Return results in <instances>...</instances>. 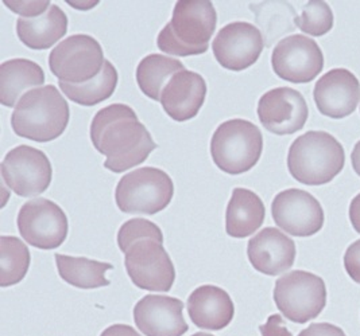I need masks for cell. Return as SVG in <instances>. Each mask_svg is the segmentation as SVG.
Listing matches in <instances>:
<instances>
[{
  "instance_id": "obj_20",
  "label": "cell",
  "mask_w": 360,
  "mask_h": 336,
  "mask_svg": "<svg viewBox=\"0 0 360 336\" xmlns=\"http://www.w3.org/2000/svg\"><path fill=\"white\" fill-rule=\"evenodd\" d=\"M186 308L196 327L211 331L226 328L235 315V307L229 293L214 285L195 289L188 299Z\"/></svg>"
},
{
  "instance_id": "obj_31",
  "label": "cell",
  "mask_w": 360,
  "mask_h": 336,
  "mask_svg": "<svg viewBox=\"0 0 360 336\" xmlns=\"http://www.w3.org/2000/svg\"><path fill=\"white\" fill-rule=\"evenodd\" d=\"M6 7H8L11 11L17 13L18 15L23 18H37L46 13V8H50V1H3Z\"/></svg>"
},
{
  "instance_id": "obj_7",
  "label": "cell",
  "mask_w": 360,
  "mask_h": 336,
  "mask_svg": "<svg viewBox=\"0 0 360 336\" xmlns=\"http://www.w3.org/2000/svg\"><path fill=\"white\" fill-rule=\"evenodd\" d=\"M274 302L288 321L304 324L316 319L327 304V287L321 277L295 271L276 281Z\"/></svg>"
},
{
  "instance_id": "obj_5",
  "label": "cell",
  "mask_w": 360,
  "mask_h": 336,
  "mask_svg": "<svg viewBox=\"0 0 360 336\" xmlns=\"http://www.w3.org/2000/svg\"><path fill=\"white\" fill-rule=\"evenodd\" d=\"M262 151V132L243 119L224 121L211 139L213 161L219 170L229 175L250 171L261 159Z\"/></svg>"
},
{
  "instance_id": "obj_15",
  "label": "cell",
  "mask_w": 360,
  "mask_h": 336,
  "mask_svg": "<svg viewBox=\"0 0 360 336\" xmlns=\"http://www.w3.org/2000/svg\"><path fill=\"white\" fill-rule=\"evenodd\" d=\"M258 117L263 127L274 135H293L305 127L309 109L304 96L292 88L266 92L258 102Z\"/></svg>"
},
{
  "instance_id": "obj_12",
  "label": "cell",
  "mask_w": 360,
  "mask_h": 336,
  "mask_svg": "<svg viewBox=\"0 0 360 336\" xmlns=\"http://www.w3.org/2000/svg\"><path fill=\"white\" fill-rule=\"evenodd\" d=\"M271 66L282 80L307 83L314 80L324 67L320 46L307 35H289L273 50Z\"/></svg>"
},
{
  "instance_id": "obj_16",
  "label": "cell",
  "mask_w": 360,
  "mask_h": 336,
  "mask_svg": "<svg viewBox=\"0 0 360 336\" xmlns=\"http://www.w3.org/2000/svg\"><path fill=\"white\" fill-rule=\"evenodd\" d=\"M180 299L164 295H148L134 308V321L146 336H182L189 325L182 315Z\"/></svg>"
},
{
  "instance_id": "obj_14",
  "label": "cell",
  "mask_w": 360,
  "mask_h": 336,
  "mask_svg": "<svg viewBox=\"0 0 360 336\" xmlns=\"http://www.w3.org/2000/svg\"><path fill=\"white\" fill-rule=\"evenodd\" d=\"M263 34L247 22H232L217 32L213 54L221 67L242 72L255 64L264 48Z\"/></svg>"
},
{
  "instance_id": "obj_21",
  "label": "cell",
  "mask_w": 360,
  "mask_h": 336,
  "mask_svg": "<svg viewBox=\"0 0 360 336\" xmlns=\"http://www.w3.org/2000/svg\"><path fill=\"white\" fill-rule=\"evenodd\" d=\"M68 32V16L57 6L37 18H18L17 34L19 41L33 50H46L54 46Z\"/></svg>"
},
{
  "instance_id": "obj_18",
  "label": "cell",
  "mask_w": 360,
  "mask_h": 336,
  "mask_svg": "<svg viewBox=\"0 0 360 336\" xmlns=\"http://www.w3.org/2000/svg\"><path fill=\"white\" fill-rule=\"evenodd\" d=\"M247 256L255 271L267 276H278L288 272L295 264V241L278 229L266 227L248 241Z\"/></svg>"
},
{
  "instance_id": "obj_11",
  "label": "cell",
  "mask_w": 360,
  "mask_h": 336,
  "mask_svg": "<svg viewBox=\"0 0 360 336\" xmlns=\"http://www.w3.org/2000/svg\"><path fill=\"white\" fill-rule=\"evenodd\" d=\"M18 229L29 245L41 250H53L60 248L68 237V218L57 203L37 198L19 210Z\"/></svg>"
},
{
  "instance_id": "obj_28",
  "label": "cell",
  "mask_w": 360,
  "mask_h": 336,
  "mask_svg": "<svg viewBox=\"0 0 360 336\" xmlns=\"http://www.w3.org/2000/svg\"><path fill=\"white\" fill-rule=\"evenodd\" d=\"M251 7L258 8L255 11V19L259 23V26L263 29V35L266 36V45L269 46L281 36L285 32H293L295 25V10L290 11L289 14H285L283 11L290 7L288 3H269L264 1L262 4H252Z\"/></svg>"
},
{
  "instance_id": "obj_23",
  "label": "cell",
  "mask_w": 360,
  "mask_h": 336,
  "mask_svg": "<svg viewBox=\"0 0 360 336\" xmlns=\"http://www.w3.org/2000/svg\"><path fill=\"white\" fill-rule=\"evenodd\" d=\"M45 73L38 64L25 58L10 60L0 65V102L14 107L30 89L44 85Z\"/></svg>"
},
{
  "instance_id": "obj_9",
  "label": "cell",
  "mask_w": 360,
  "mask_h": 336,
  "mask_svg": "<svg viewBox=\"0 0 360 336\" xmlns=\"http://www.w3.org/2000/svg\"><path fill=\"white\" fill-rule=\"evenodd\" d=\"M124 267L134 285L150 292H169L176 280V269L164 241H135L124 253Z\"/></svg>"
},
{
  "instance_id": "obj_17",
  "label": "cell",
  "mask_w": 360,
  "mask_h": 336,
  "mask_svg": "<svg viewBox=\"0 0 360 336\" xmlns=\"http://www.w3.org/2000/svg\"><path fill=\"white\" fill-rule=\"evenodd\" d=\"M313 98L321 114L344 119L355 112L359 104V80L347 69H333L316 82Z\"/></svg>"
},
{
  "instance_id": "obj_25",
  "label": "cell",
  "mask_w": 360,
  "mask_h": 336,
  "mask_svg": "<svg viewBox=\"0 0 360 336\" xmlns=\"http://www.w3.org/2000/svg\"><path fill=\"white\" fill-rule=\"evenodd\" d=\"M182 70L185 67L179 60L162 54H150L136 67V82L145 96L161 101L166 83Z\"/></svg>"
},
{
  "instance_id": "obj_27",
  "label": "cell",
  "mask_w": 360,
  "mask_h": 336,
  "mask_svg": "<svg viewBox=\"0 0 360 336\" xmlns=\"http://www.w3.org/2000/svg\"><path fill=\"white\" fill-rule=\"evenodd\" d=\"M30 267V250L17 237H0V285H17Z\"/></svg>"
},
{
  "instance_id": "obj_35",
  "label": "cell",
  "mask_w": 360,
  "mask_h": 336,
  "mask_svg": "<svg viewBox=\"0 0 360 336\" xmlns=\"http://www.w3.org/2000/svg\"><path fill=\"white\" fill-rule=\"evenodd\" d=\"M100 336H141L132 327L126 324H114L105 328Z\"/></svg>"
},
{
  "instance_id": "obj_33",
  "label": "cell",
  "mask_w": 360,
  "mask_h": 336,
  "mask_svg": "<svg viewBox=\"0 0 360 336\" xmlns=\"http://www.w3.org/2000/svg\"><path fill=\"white\" fill-rule=\"evenodd\" d=\"M262 336H293L286 328V324L281 315H271L266 324L259 327Z\"/></svg>"
},
{
  "instance_id": "obj_19",
  "label": "cell",
  "mask_w": 360,
  "mask_h": 336,
  "mask_svg": "<svg viewBox=\"0 0 360 336\" xmlns=\"http://www.w3.org/2000/svg\"><path fill=\"white\" fill-rule=\"evenodd\" d=\"M207 96L205 80L195 72L182 70L165 86L161 104L165 112L174 121L192 120L200 112Z\"/></svg>"
},
{
  "instance_id": "obj_30",
  "label": "cell",
  "mask_w": 360,
  "mask_h": 336,
  "mask_svg": "<svg viewBox=\"0 0 360 336\" xmlns=\"http://www.w3.org/2000/svg\"><path fill=\"white\" fill-rule=\"evenodd\" d=\"M143 238H155V240L164 241V234L161 229L151 221L143 218H134L122 224L117 233V245L119 249L126 253L130 245L135 241L143 240Z\"/></svg>"
},
{
  "instance_id": "obj_29",
  "label": "cell",
  "mask_w": 360,
  "mask_h": 336,
  "mask_svg": "<svg viewBox=\"0 0 360 336\" xmlns=\"http://www.w3.org/2000/svg\"><path fill=\"white\" fill-rule=\"evenodd\" d=\"M295 26L307 35L323 36L333 27V13L326 1H308L298 16Z\"/></svg>"
},
{
  "instance_id": "obj_4",
  "label": "cell",
  "mask_w": 360,
  "mask_h": 336,
  "mask_svg": "<svg viewBox=\"0 0 360 336\" xmlns=\"http://www.w3.org/2000/svg\"><path fill=\"white\" fill-rule=\"evenodd\" d=\"M343 145L328 132L311 130L297 137L289 148L288 168L305 186H323L343 170Z\"/></svg>"
},
{
  "instance_id": "obj_34",
  "label": "cell",
  "mask_w": 360,
  "mask_h": 336,
  "mask_svg": "<svg viewBox=\"0 0 360 336\" xmlns=\"http://www.w3.org/2000/svg\"><path fill=\"white\" fill-rule=\"evenodd\" d=\"M298 336H345L343 330L329 324V323H316L311 324L304 331H301Z\"/></svg>"
},
{
  "instance_id": "obj_6",
  "label": "cell",
  "mask_w": 360,
  "mask_h": 336,
  "mask_svg": "<svg viewBox=\"0 0 360 336\" xmlns=\"http://www.w3.org/2000/svg\"><path fill=\"white\" fill-rule=\"evenodd\" d=\"M174 195L172 177L154 167H142L123 176L115 190V201L126 214L153 215L169 206Z\"/></svg>"
},
{
  "instance_id": "obj_38",
  "label": "cell",
  "mask_w": 360,
  "mask_h": 336,
  "mask_svg": "<svg viewBox=\"0 0 360 336\" xmlns=\"http://www.w3.org/2000/svg\"><path fill=\"white\" fill-rule=\"evenodd\" d=\"M192 336H213L211 335V334H205V332H197V334H195V335Z\"/></svg>"
},
{
  "instance_id": "obj_22",
  "label": "cell",
  "mask_w": 360,
  "mask_h": 336,
  "mask_svg": "<svg viewBox=\"0 0 360 336\" xmlns=\"http://www.w3.org/2000/svg\"><path fill=\"white\" fill-rule=\"evenodd\" d=\"M262 199L251 190L235 189L226 213V231L232 238H246L264 222Z\"/></svg>"
},
{
  "instance_id": "obj_3",
  "label": "cell",
  "mask_w": 360,
  "mask_h": 336,
  "mask_svg": "<svg viewBox=\"0 0 360 336\" xmlns=\"http://www.w3.org/2000/svg\"><path fill=\"white\" fill-rule=\"evenodd\" d=\"M69 104L54 85L32 89L19 100L11 114L15 135L35 143L60 137L69 124Z\"/></svg>"
},
{
  "instance_id": "obj_10",
  "label": "cell",
  "mask_w": 360,
  "mask_h": 336,
  "mask_svg": "<svg viewBox=\"0 0 360 336\" xmlns=\"http://www.w3.org/2000/svg\"><path fill=\"white\" fill-rule=\"evenodd\" d=\"M53 168L49 158L41 149L19 145L1 161V179L10 190L22 198L38 196L51 183Z\"/></svg>"
},
{
  "instance_id": "obj_24",
  "label": "cell",
  "mask_w": 360,
  "mask_h": 336,
  "mask_svg": "<svg viewBox=\"0 0 360 336\" xmlns=\"http://www.w3.org/2000/svg\"><path fill=\"white\" fill-rule=\"evenodd\" d=\"M56 262L61 278L76 288L96 289L110 285L105 273L114 269L112 264L58 253L56 255Z\"/></svg>"
},
{
  "instance_id": "obj_37",
  "label": "cell",
  "mask_w": 360,
  "mask_h": 336,
  "mask_svg": "<svg viewBox=\"0 0 360 336\" xmlns=\"http://www.w3.org/2000/svg\"><path fill=\"white\" fill-rule=\"evenodd\" d=\"M351 161L355 173L360 176V142L354 147V151L351 154Z\"/></svg>"
},
{
  "instance_id": "obj_36",
  "label": "cell",
  "mask_w": 360,
  "mask_h": 336,
  "mask_svg": "<svg viewBox=\"0 0 360 336\" xmlns=\"http://www.w3.org/2000/svg\"><path fill=\"white\" fill-rule=\"evenodd\" d=\"M349 220L352 227L355 229L356 233L360 234V194L356 195L349 206Z\"/></svg>"
},
{
  "instance_id": "obj_32",
  "label": "cell",
  "mask_w": 360,
  "mask_h": 336,
  "mask_svg": "<svg viewBox=\"0 0 360 336\" xmlns=\"http://www.w3.org/2000/svg\"><path fill=\"white\" fill-rule=\"evenodd\" d=\"M344 267L348 276L360 284V240L354 242L344 255Z\"/></svg>"
},
{
  "instance_id": "obj_26",
  "label": "cell",
  "mask_w": 360,
  "mask_h": 336,
  "mask_svg": "<svg viewBox=\"0 0 360 336\" xmlns=\"http://www.w3.org/2000/svg\"><path fill=\"white\" fill-rule=\"evenodd\" d=\"M117 80L119 77L114 65L105 61L101 73L96 79L80 85L58 82V86L70 101L82 107H95L114 95Z\"/></svg>"
},
{
  "instance_id": "obj_2",
  "label": "cell",
  "mask_w": 360,
  "mask_h": 336,
  "mask_svg": "<svg viewBox=\"0 0 360 336\" xmlns=\"http://www.w3.org/2000/svg\"><path fill=\"white\" fill-rule=\"evenodd\" d=\"M217 14L208 0H181L157 38V46L173 57L201 55L210 48Z\"/></svg>"
},
{
  "instance_id": "obj_8",
  "label": "cell",
  "mask_w": 360,
  "mask_h": 336,
  "mask_svg": "<svg viewBox=\"0 0 360 336\" xmlns=\"http://www.w3.org/2000/svg\"><path fill=\"white\" fill-rule=\"evenodd\" d=\"M103 48L95 38L77 34L51 50L49 66L58 82L85 83L96 79L104 67Z\"/></svg>"
},
{
  "instance_id": "obj_1",
  "label": "cell",
  "mask_w": 360,
  "mask_h": 336,
  "mask_svg": "<svg viewBox=\"0 0 360 336\" xmlns=\"http://www.w3.org/2000/svg\"><path fill=\"white\" fill-rule=\"evenodd\" d=\"M91 140L98 152L107 156L104 167L115 174L142 164L157 148L148 128L126 104L108 105L95 114Z\"/></svg>"
},
{
  "instance_id": "obj_13",
  "label": "cell",
  "mask_w": 360,
  "mask_h": 336,
  "mask_svg": "<svg viewBox=\"0 0 360 336\" xmlns=\"http://www.w3.org/2000/svg\"><path fill=\"white\" fill-rule=\"evenodd\" d=\"M273 220L279 229L295 237H311L324 224L320 202L304 190L289 189L279 192L271 205Z\"/></svg>"
}]
</instances>
